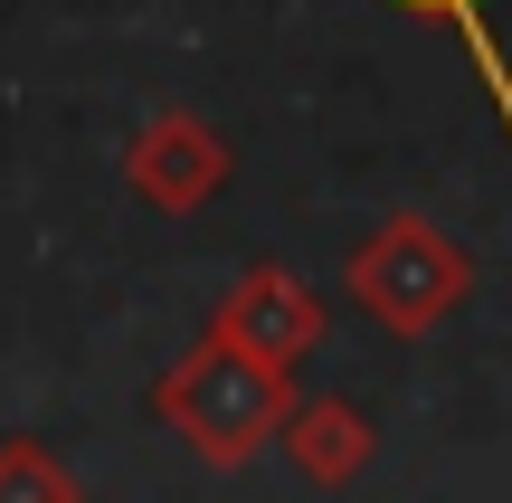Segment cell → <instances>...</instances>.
Returning a JSON list of instances; mask_svg holds the SVG:
<instances>
[{
  "label": "cell",
  "mask_w": 512,
  "mask_h": 503,
  "mask_svg": "<svg viewBox=\"0 0 512 503\" xmlns=\"http://www.w3.org/2000/svg\"><path fill=\"white\" fill-rule=\"evenodd\" d=\"M294 456H304L313 485H351V475L370 466V428L342 409V399H313V409L294 418Z\"/></svg>",
  "instance_id": "277c9868"
},
{
  "label": "cell",
  "mask_w": 512,
  "mask_h": 503,
  "mask_svg": "<svg viewBox=\"0 0 512 503\" xmlns=\"http://www.w3.org/2000/svg\"><path fill=\"white\" fill-rule=\"evenodd\" d=\"M162 418L171 428H190L219 466H238L275 437V418H285V380H275V361H256L247 342H200V361L190 371L162 380Z\"/></svg>",
  "instance_id": "6da1fadb"
},
{
  "label": "cell",
  "mask_w": 512,
  "mask_h": 503,
  "mask_svg": "<svg viewBox=\"0 0 512 503\" xmlns=\"http://www.w3.org/2000/svg\"><path fill=\"white\" fill-rule=\"evenodd\" d=\"M209 181H219V152H209L200 133H171L162 152H143V190L152 200H200Z\"/></svg>",
  "instance_id": "8992f818"
},
{
  "label": "cell",
  "mask_w": 512,
  "mask_h": 503,
  "mask_svg": "<svg viewBox=\"0 0 512 503\" xmlns=\"http://www.w3.org/2000/svg\"><path fill=\"white\" fill-rule=\"evenodd\" d=\"M219 333H228V342H247L256 361H275V371H285V361L304 352L313 333H323V304H313L304 285H285V276H247V285H238V304L219 314Z\"/></svg>",
  "instance_id": "3957f363"
},
{
  "label": "cell",
  "mask_w": 512,
  "mask_h": 503,
  "mask_svg": "<svg viewBox=\"0 0 512 503\" xmlns=\"http://www.w3.org/2000/svg\"><path fill=\"white\" fill-rule=\"evenodd\" d=\"M465 285H475V266H465V247L446 238L437 219H389L380 238L351 257V295H361L399 342L437 333V323L465 304Z\"/></svg>",
  "instance_id": "7a4b0ae2"
},
{
  "label": "cell",
  "mask_w": 512,
  "mask_h": 503,
  "mask_svg": "<svg viewBox=\"0 0 512 503\" xmlns=\"http://www.w3.org/2000/svg\"><path fill=\"white\" fill-rule=\"evenodd\" d=\"M399 10L446 19V29L475 48V76H484V95H494V114H503V133H512V67H503V48H494V19H484V0H399Z\"/></svg>",
  "instance_id": "5b68a950"
}]
</instances>
